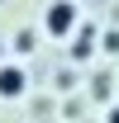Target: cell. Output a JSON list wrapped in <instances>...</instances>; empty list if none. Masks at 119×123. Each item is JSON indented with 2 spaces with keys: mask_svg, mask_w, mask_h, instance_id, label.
<instances>
[{
  "mask_svg": "<svg viewBox=\"0 0 119 123\" xmlns=\"http://www.w3.org/2000/svg\"><path fill=\"white\" fill-rule=\"evenodd\" d=\"M0 57H5V47H0Z\"/></svg>",
  "mask_w": 119,
  "mask_h": 123,
  "instance_id": "obj_5",
  "label": "cell"
},
{
  "mask_svg": "<svg viewBox=\"0 0 119 123\" xmlns=\"http://www.w3.org/2000/svg\"><path fill=\"white\" fill-rule=\"evenodd\" d=\"M24 85H29L24 66H15V62H0V99H19V95H24Z\"/></svg>",
  "mask_w": 119,
  "mask_h": 123,
  "instance_id": "obj_2",
  "label": "cell"
},
{
  "mask_svg": "<svg viewBox=\"0 0 119 123\" xmlns=\"http://www.w3.org/2000/svg\"><path fill=\"white\" fill-rule=\"evenodd\" d=\"M105 123H119V104H114V109H110V114H105Z\"/></svg>",
  "mask_w": 119,
  "mask_h": 123,
  "instance_id": "obj_4",
  "label": "cell"
},
{
  "mask_svg": "<svg viewBox=\"0 0 119 123\" xmlns=\"http://www.w3.org/2000/svg\"><path fill=\"white\" fill-rule=\"evenodd\" d=\"M105 52H119V33H105Z\"/></svg>",
  "mask_w": 119,
  "mask_h": 123,
  "instance_id": "obj_3",
  "label": "cell"
},
{
  "mask_svg": "<svg viewBox=\"0 0 119 123\" xmlns=\"http://www.w3.org/2000/svg\"><path fill=\"white\" fill-rule=\"evenodd\" d=\"M43 24H48V33H52V38H72L76 24H81V14H76L72 0H52V5H48V14H43Z\"/></svg>",
  "mask_w": 119,
  "mask_h": 123,
  "instance_id": "obj_1",
  "label": "cell"
}]
</instances>
